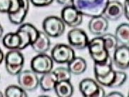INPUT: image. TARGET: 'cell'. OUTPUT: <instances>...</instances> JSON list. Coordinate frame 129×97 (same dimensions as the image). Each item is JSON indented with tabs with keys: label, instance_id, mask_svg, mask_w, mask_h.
<instances>
[{
	"label": "cell",
	"instance_id": "4dcf8cb0",
	"mask_svg": "<svg viewBox=\"0 0 129 97\" xmlns=\"http://www.w3.org/2000/svg\"><path fill=\"white\" fill-rule=\"evenodd\" d=\"M3 33H4L3 27L2 26V25L0 24V38L2 37V35H3Z\"/></svg>",
	"mask_w": 129,
	"mask_h": 97
},
{
	"label": "cell",
	"instance_id": "d4e9b609",
	"mask_svg": "<svg viewBox=\"0 0 129 97\" xmlns=\"http://www.w3.org/2000/svg\"><path fill=\"white\" fill-rule=\"evenodd\" d=\"M58 78V82L61 81H70L71 79V73L68 68L63 67H59L53 70Z\"/></svg>",
	"mask_w": 129,
	"mask_h": 97
},
{
	"label": "cell",
	"instance_id": "4316f807",
	"mask_svg": "<svg viewBox=\"0 0 129 97\" xmlns=\"http://www.w3.org/2000/svg\"><path fill=\"white\" fill-rule=\"evenodd\" d=\"M123 14L124 16L126 17V19L128 20L129 18V1L128 0H125L124 4H123Z\"/></svg>",
	"mask_w": 129,
	"mask_h": 97
},
{
	"label": "cell",
	"instance_id": "7c38bea8",
	"mask_svg": "<svg viewBox=\"0 0 129 97\" xmlns=\"http://www.w3.org/2000/svg\"><path fill=\"white\" fill-rule=\"evenodd\" d=\"M112 63L116 68L127 69L129 66V48L128 45L118 46L113 52Z\"/></svg>",
	"mask_w": 129,
	"mask_h": 97
},
{
	"label": "cell",
	"instance_id": "9c48e42d",
	"mask_svg": "<svg viewBox=\"0 0 129 97\" xmlns=\"http://www.w3.org/2000/svg\"><path fill=\"white\" fill-rule=\"evenodd\" d=\"M18 85L26 91H33L39 87L38 74L33 70H22L17 75Z\"/></svg>",
	"mask_w": 129,
	"mask_h": 97
},
{
	"label": "cell",
	"instance_id": "484cf974",
	"mask_svg": "<svg viewBox=\"0 0 129 97\" xmlns=\"http://www.w3.org/2000/svg\"><path fill=\"white\" fill-rule=\"evenodd\" d=\"M54 0H30L31 4L36 7H45L52 4Z\"/></svg>",
	"mask_w": 129,
	"mask_h": 97
},
{
	"label": "cell",
	"instance_id": "e0dca14e",
	"mask_svg": "<svg viewBox=\"0 0 129 97\" xmlns=\"http://www.w3.org/2000/svg\"><path fill=\"white\" fill-rule=\"evenodd\" d=\"M30 46L38 54L46 53L49 50L51 46L50 38L44 31H39L38 36Z\"/></svg>",
	"mask_w": 129,
	"mask_h": 97
},
{
	"label": "cell",
	"instance_id": "ffe728a7",
	"mask_svg": "<svg viewBox=\"0 0 129 97\" xmlns=\"http://www.w3.org/2000/svg\"><path fill=\"white\" fill-rule=\"evenodd\" d=\"M54 91L57 96L70 97L73 94V86L70 81H61L56 83Z\"/></svg>",
	"mask_w": 129,
	"mask_h": 97
},
{
	"label": "cell",
	"instance_id": "f546056e",
	"mask_svg": "<svg viewBox=\"0 0 129 97\" xmlns=\"http://www.w3.org/2000/svg\"><path fill=\"white\" fill-rule=\"evenodd\" d=\"M4 60V54L2 50L0 48V65L3 63Z\"/></svg>",
	"mask_w": 129,
	"mask_h": 97
},
{
	"label": "cell",
	"instance_id": "8fae6325",
	"mask_svg": "<svg viewBox=\"0 0 129 97\" xmlns=\"http://www.w3.org/2000/svg\"><path fill=\"white\" fill-rule=\"evenodd\" d=\"M70 46L78 50H83L87 47L89 38L87 33L80 28H73L67 34Z\"/></svg>",
	"mask_w": 129,
	"mask_h": 97
},
{
	"label": "cell",
	"instance_id": "cb8c5ba5",
	"mask_svg": "<svg viewBox=\"0 0 129 97\" xmlns=\"http://www.w3.org/2000/svg\"><path fill=\"white\" fill-rule=\"evenodd\" d=\"M102 37L104 39V43H105V46L107 51L109 52H114L115 49L119 46L118 43L119 42L115 37L114 35L112 33H105Z\"/></svg>",
	"mask_w": 129,
	"mask_h": 97
},
{
	"label": "cell",
	"instance_id": "f1b7e54d",
	"mask_svg": "<svg viewBox=\"0 0 129 97\" xmlns=\"http://www.w3.org/2000/svg\"><path fill=\"white\" fill-rule=\"evenodd\" d=\"M107 96L110 97H123V94H122L121 93H120V92H118V91H113V92H110L109 94H108Z\"/></svg>",
	"mask_w": 129,
	"mask_h": 97
},
{
	"label": "cell",
	"instance_id": "ac0fdd59",
	"mask_svg": "<svg viewBox=\"0 0 129 97\" xmlns=\"http://www.w3.org/2000/svg\"><path fill=\"white\" fill-rule=\"evenodd\" d=\"M58 82V78L55 73L52 71L43 74L40 79L39 86L45 92L53 91Z\"/></svg>",
	"mask_w": 129,
	"mask_h": 97
},
{
	"label": "cell",
	"instance_id": "3957f363",
	"mask_svg": "<svg viewBox=\"0 0 129 97\" xmlns=\"http://www.w3.org/2000/svg\"><path fill=\"white\" fill-rule=\"evenodd\" d=\"M4 63L7 72L12 76H17L23 69L24 56L21 50H10L4 55Z\"/></svg>",
	"mask_w": 129,
	"mask_h": 97
},
{
	"label": "cell",
	"instance_id": "30bf717a",
	"mask_svg": "<svg viewBox=\"0 0 129 97\" xmlns=\"http://www.w3.org/2000/svg\"><path fill=\"white\" fill-rule=\"evenodd\" d=\"M61 18L66 26L76 28L82 24L83 16L73 6H66L61 9Z\"/></svg>",
	"mask_w": 129,
	"mask_h": 97
},
{
	"label": "cell",
	"instance_id": "2e32d148",
	"mask_svg": "<svg viewBox=\"0 0 129 97\" xmlns=\"http://www.w3.org/2000/svg\"><path fill=\"white\" fill-rule=\"evenodd\" d=\"M21 7L19 10L8 14V18L11 24L14 25H21L25 19L30 8V0H21Z\"/></svg>",
	"mask_w": 129,
	"mask_h": 97
},
{
	"label": "cell",
	"instance_id": "6da1fadb",
	"mask_svg": "<svg viewBox=\"0 0 129 97\" xmlns=\"http://www.w3.org/2000/svg\"><path fill=\"white\" fill-rule=\"evenodd\" d=\"M95 80L101 86L117 88L123 85L127 80L126 73L113 69L112 57L109 55L104 62L94 63Z\"/></svg>",
	"mask_w": 129,
	"mask_h": 97
},
{
	"label": "cell",
	"instance_id": "52a82bcc",
	"mask_svg": "<svg viewBox=\"0 0 129 97\" xmlns=\"http://www.w3.org/2000/svg\"><path fill=\"white\" fill-rule=\"evenodd\" d=\"M54 61L51 56L46 53H40L33 57L30 61V68L36 74H43L52 71Z\"/></svg>",
	"mask_w": 129,
	"mask_h": 97
},
{
	"label": "cell",
	"instance_id": "ba28073f",
	"mask_svg": "<svg viewBox=\"0 0 129 97\" xmlns=\"http://www.w3.org/2000/svg\"><path fill=\"white\" fill-rule=\"evenodd\" d=\"M79 90L83 96L102 97L105 96V89L96 80L90 78L83 79L79 83Z\"/></svg>",
	"mask_w": 129,
	"mask_h": 97
},
{
	"label": "cell",
	"instance_id": "9a60e30c",
	"mask_svg": "<svg viewBox=\"0 0 129 97\" xmlns=\"http://www.w3.org/2000/svg\"><path fill=\"white\" fill-rule=\"evenodd\" d=\"M2 44L8 50H22L23 41L20 34L17 31L8 33L3 37Z\"/></svg>",
	"mask_w": 129,
	"mask_h": 97
},
{
	"label": "cell",
	"instance_id": "83f0119b",
	"mask_svg": "<svg viewBox=\"0 0 129 97\" xmlns=\"http://www.w3.org/2000/svg\"><path fill=\"white\" fill-rule=\"evenodd\" d=\"M56 2L64 7L66 6H72L73 0H56Z\"/></svg>",
	"mask_w": 129,
	"mask_h": 97
},
{
	"label": "cell",
	"instance_id": "1f68e13d",
	"mask_svg": "<svg viewBox=\"0 0 129 97\" xmlns=\"http://www.w3.org/2000/svg\"><path fill=\"white\" fill-rule=\"evenodd\" d=\"M4 96V94L1 91H0V97H2V96Z\"/></svg>",
	"mask_w": 129,
	"mask_h": 97
},
{
	"label": "cell",
	"instance_id": "5b68a950",
	"mask_svg": "<svg viewBox=\"0 0 129 97\" xmlns=\"http://www.w3.org/2000/svg\"><path fill=\"white\" fill-rule=\"evenodd\" d=\"M43 31L49 38H58L63 34L66 30V24L61 17L49 16L42 22Z\"/></svg>",
	"mask_w": 129,
	"mask_h": 97
},
{
	"label": "cell",
	"instance_id": "7402d4cb",
	"mask_svg": "<svg viewBox=\"0 0 129 97\" xmlns=\"http://www.w3.org/2000/svg\"><path fill=\"white\" fill-rule=\"evenodd\" d=\"M115 37L121 45H128L129 43V25L123 23L119 25L116 29Z\"/></svg>",
	"mask_w": 129,
	"mask_h": 97
},
{
	"label": "cell",
	"instance_id": "4fadbf2b",
	"mask_svg": "<svg viewBox=\"0 0 129 97\" xmlns=\"http://www.w3.org/2000/svg\"><path fill=\"white\" fill-rule=\"evenodd\" d=\"M109 28L108 20L102 15L91 18L88 24V29L96 36H102L106 33Z\"/></svg>",
	"mask_w": 129,
	"mask_h": 97
},
{
	"label": "cell",
	"instance_id": "d6986e66",
	"mask_svg": "<svg viewBox=\"0 0 129 97\" xmlns=\"http://www.w3.org/2000/svg\"><path fill=\"white\" fill-rule=\"evenodd\" d=\"M68 65V69L74 75H80L83 74L87 69V63L85 60L81 57H75Z\"/></svg>",
	"mask_w": 129,
	"mask_h": 97
},
{
	"label": "cell",
	"instance_id": "d6a6232c",
	"mask_svg": "<svg viewBox=\"0 0 129 97\" xmlns=\"http://www.w3.org/2000/svg\"><path fill=\"white\" fill-rule=\"evenodd\" d=\"M128 1H129V0H128Z\"/></svg>",
	"mask_w": 129,
	"mask_h": 97
},
{
	"label": "cell",
	"instance_id": "5bb4252c",
	"mask_svg": "<svg viewBox=\"0 0 129 97\" xmlns=\"http://www.w3.org/2000/svg\"><path fill=\"white\" fill-rule=\"evenodd\" d=\"M123 14V6L117 0H109L102 16L109 21H116Z\"/></svg>",
	"mask_w": 129,
	"mask_h": 97
},
{
	"label": "cell",
	"instance_id": "8992f818",
	"mask_svg": "<svg viewBox=\"0 0 129 97\" xmlns=\"http://www.w3.org/2000/svg\"><path fill=\"white\" fill-rule=\"evenodd\" d=\"M51 57L57 64H68L76 57V53L71 46L59 43L51 50Z\"/></svg>",
	"mask_w": 129,
	"mask_h": 97
},
{
	"label": "cell",
	"instance_id": "603a6c76",
	"mask_svg": "<svg viewBox=\"0 0 129 97\" xmlns=\"http://www.w3.org/2000/svg\"><path fill=\"white\" fill-rule=\"evenodd\" d=\"M4 96L7 97H25L28 96L27 91L19 85H9L5 89Z\"/></svg>",
	"mask_w": 129,
	"mask_h": 97
},
{
	"label": "cell",
	"instance_id": "44dd1931",
	"mask_svg": "<svg viewBox=\"0 0 129 97\" xmlns=\"http://www.w3.org/2000/svg\"><path fill=\"white\" fill-rule=\"evenodd\" d=\"M21 4V0H0V13H15L19 10Z\"/></svg>",
	"mask_w": 129,
	"mask_h": 97
},
{
	"label": "cell",
	"instance_id": "277c9868",
	"mask_svg": "<svg viewBox=\"0 0 129 97\" xmlns=\"http://www.w3.org/2000/svg\"><path fill=\"white\" fill-rule=\"evenodd\" d=\"M89 54L94 63H102L110 55L105 46L104 39L102 36H97L89 40L87 44Z\"/></svg>",
	"mask_w": 129,
	"mask_h": 97
},
{
	"label": "cell",
	"instance_id": "7a4b0ae2",
	"mask_svg": "<svg viewBox=\"0 0 129 97\" xmlns=\"http://www.w3.org/2000/svg\"><path fill=\"white\" fill-rule=\"evenodd\" d=\"M109 0H73L72 6L83 16L94 17L102 15Z\"/></svg>",
	"mask_w": 129,
	"mask_h": 97
}]
</instances>
